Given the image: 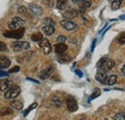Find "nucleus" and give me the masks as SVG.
<instances>
[{
  "mask_svg": "<svg viewBox=\"0 0 125 120\" xmlns=\"http://www.w3.org/2000/svg\"><path fill=\"white\" fill-rule=\"evenodd\" d=\"M13 110L11 108H3L1 110H0V115L4 116V115H10V114H13Z\"/></svg>",
  "mask_w": 125,
  "mask_h": 120,
  "instance_id": "24",
  "label": "nucleus"
},
{
  "mask_svg": "<svg viewBox=\"0 0 125 120\" xmlns=\"http://www.w3.org/2000/svg\"><path fill=\"white\" fill-rule=\"evenodd\" d=\"M28 8H29V10L31 11L33 14H35L36 15H42L43 14V11H42V9L40 7V6H38V5H36V4H29L28 5Z\"/></svg>",
  "mask_w": 125,
  "mask_h": 120,
  "instance_id": "11",
  "label": "nucleus"
},
{
  "mask_svg": "<svg viewBox=\"0 0 125 120\" xmlns=\"http://www.w3.org/2000/svg\"><path fill=\"white\" fill-rule=\"evenodd\" d=\"M51 103H52L53 105H55L56 107H60L61 104H62L60 98H59L58 96H56V95H53V96L51 97Z\"/></svg>",
  "mask_w": 125,
  "mask_h": 120,
  "instance_id": "26",
  "label": "nucleus"
},
{
  "mask_svg": "<svg viewBox=\"0 0 125 120\" xmlns=\"http://www.w3.org/2000/svg\"><path fill=\"white\" fill-rule=\"evenodd\" d=\"M115 120H125L124 112H121V113H117V114H115Z\"/></svg>",
  "mask_w": 125,
  "mask_h": 120,
  "instance_id": "31",
  "label": "nucleus"
},
{
  "mask_svg": "<svg viewBox=\"0 0 125 120\" xmlns=\"http://www.w3.org/2000/svg\"><path fill=\"white\" fill-rule=\"evenodd\" d=\"M66 108H67V110L70 111V112L76 111L78 110V104H77L76 100H74L71 97L66 99Z\"/></svg>",
  "mask_w": 125,
  "mask_h": 120,
  "instance_id": "8",
  "label": "nucleus"
},
{
  "mask_svg": "<svg viewBox=\"0 0 125 120\" xmlns=\"http://www.w3.org/2000/svg\"><path fill=\"white\" fill-rule=\"evenodd\" d=\"M42 32L45 36H52L55 33V28L54 26H44L42 28Z\"/></svg>",
  "mask_w": 125,
  "mask_h": 120,
  "instance_id": "19",
  "label": "nucleus"
},
{
  "mask_svg": "<svg viewBox=\"0 0 125 120\" xmlns=\"http://www.w3.org/2000/svg\"><path fill=\"white\" fill-rule=\"evenodd\" d=\"M95 42H96V40H94V42H93V45H92V51H94V46H95Z\"/></svg>",
  "mask_w": 125,
  "mask_h": 120,
  "instance_id": "37",
  "label": "nucleus"
},
{
  "mask_svg": "<svg viewBox=\"0 0 125 120\" xmlns=\"http://www.w3.org/2000/svg\"><path fill=\"white\" fill-rule=\"evenodd\" d=\"M121 3H122V0H114L112 3V10L113 11L118 10L121 6Z\"/></svg>",
  "mask_w": 125,
  "mask_h": 120,
  "instance_id": "23",
  "label": "nucleus"
},
{
  "mask_svg": "<svg viewBox=\"0 0 125 120\" xmlns=\"http://www.w3.org/2000/svg\"><path fill=\"white\" fill-rule=\"evenodd\" d=\"M30 48V43L27 41H15L12 43V49L15 52H19L22 50H27Z\"/></svg>",
  "mask_w": 125,
  "mask_h": 120,
  "instance_id": "5",
  "label": "nucleus"
},
{
  "mask_svg": "<svg viewBox=\"0 0 125 120\" xmlns=\"http://www.w3.org/2000/svg\"><path fill=\"white\" fill-rule=\"evenodd\" d=\"M54 49H55V52L58 55H61V54H63L67 50V46L64 44V43H60L59 42V43L54 45Z\"/></svg>",
  "mask_w": 125,
  "mask_h": 120,
  "instance_id": "13",
  "label": "nucleus"
},
{
  "mask_svg": "<svg viewBox=\"0 0 125 120\" xmlns=\"http://www.w3.org/2000/svg\"><path fill=\"white\" fill-rule=\"evenodd\" d=\"M42 23H43L44 26H54V25H55V21H54L52 18H50V17L43 18Z\"/></svg>",
  "mask_w": 125,
  "mask_h": 120,
  "instance_id": "25",
  "label": "nucleus"
},
{
  "mask_svg": "<svg viewBox=\"0 0 125 120\" xmlns=\"http://www.w3.org/2000/svg\"><path fill=\"white\" fill-rule=\"evenodd\" d=\"M80 120H85V119H80Z\"/></svg>",
  "mask_w": 125,
  "mask_h": 120,
  "instance_id": "40",
  "label": "nucleus"
},
{
  "mask_svg": "<svg viewBox=\"0 0 125 120\" xmlns=\"http://www.w3.org/2000/svg\"><path fill=\"white\" fill-rule=\"evenodd\" d=\"M21 92V89L18 86H12L10 87L8 90L5 91L4 93V97L7 99H14L17 97Z\"/></svg>",
  "mask_w": 125,
  "mask_h": 120,
  "instance_id": "3",
  "label": "nucleus"
},
{
  "mask_svg": "<svg viewBox=\"0 0 125 120\" xmlns=\"http://www.w3.org/2000/svg\"><path fill=\"white\" fill-rule=\"evenodd\" d=\"M61 25H62V28H64L65 30L67 31H72L77 27L76 23H74L70 19H62V21H61Z\"/></svg>",
  "mask_w": 125,
  "mask_h": 120,
  "instance_id": "7",
  "label": "nucleus"
},
{
  "mask_svg": "<svg viewBox=\"0 0 125 120\" xmlns=\"http://www.w3.org/2000/svg\"><path fill=\"white\" fill-rule=\"evenodd\" d=\"M59 60L62 63H67V62H69L71 60V56L68 55V54H64V53L61 54L60 57H59Z\"/></svg>",
  "mask_w": 125,
  "mask_h": 120,
  "instance_id": "20",
  "label": "nucleus"
},
{
  "mask_svg": "<svg viewBox=\"0 0 125 120\" xmlns=\"http://www.w3.org/2000/svg\"><path fill=\"white\" fill-rule=\"evenodd\" d=\"M25 33V28L24 27H20L18 29L16 30H11V31H6L3 36L5 38H8V39H16V40H19L23 37Z\"/></svg>",
  "mask_w": 125,
  "mask_h": 120,
  "instance_id": "2",
  "label": "nucleus"
},
{
  "mask_svg": "<svg viewBox=\"0 0 125 120\" xmlns=\"http://www.w3.org/2000/svg\"><path fill=\"white\" fill-rule=\"evenodd\" d=\"M8 75H9V74H8L7 72H3L2 69H0V77H2V76H6V77H7Z\"/></svg>",
  "mask_w": 125,
  "mask_h": 120,
  "instance_id": "35",
  "label": "nucleus"
},
{
  "mask_svg": "<svg viewBox=\"0 0 125 120\" xmlns=\"http://www.w3.org/2000/svg\"><path fill=\"white\" fill-rule=\"evenodd\" d=\"M106 78H107V72H104L103 70L98 69V71H97V73H96V75H95V79H96L98 82L104 84Z\"/></svg>",
  "mask_w": 125,
  "mask_h": 120,
  "instance_id": "15",
  "label": "nucleus"
},
{
  "mask_svg": "<svg viewBox=\"0 0 125 120\" xmlns=\"http://www.w3.org/2000/svg\"><path fill=\"white\" fill-rule=\"evenodd\" d=\"M11 86H12V81L7 78L0 81V90H2V91H6Z\"/></svg>",
  "mask_w": 125,
  "mask_h": 120,
  "instance_id": "12",
  "label": "nucleus"
},
{
  "mask_svg": "<svg viewBox=\"0 0 125 120\" xmlns=\"http://www.w3.org/2000/svg\"><path fill=\"white\" fill-rule=\"evenodd\" d=\"M115 65V60H112V59H109V58H102V59H100L99 61L97 62L98 69H101L104 72L110 71Z\"/></svg>",
  "mask_w": 125,
  "mask_h": 120,
  "instance_id": "1",
  "label": "nucleus"
},
{
  "mask_svg": "<svg viewBox=\"0 0 125 120\" xmlns=\"http://www.w3.org/2000/svg\"><path fill=\"white\" fill-rule=\"evenodd\" d=\"M67 6V0H58L57 1V8L59 10H64Z\"/></svg>",
  "mask_w": 125,
  "mask_h": 120,
  "instance_id": "22",
  "label": "nucleus"
},
{
  "mask_svg": "<svg viewBox=\"0 0 125 120\" xmlns=\"http://www.w3.org/2000/svg\"><path fill=\"white\" fill-rule=\"evenodd\" d=\"M10 107L16 109L17 110H20L23 109V103L20 102V101H18V100H14V101H12L10 103Z\"/></svg>",
  "mask_w": 125,
  "mask_h": 120,
  "instance_id": "18",
  "label": "nucleus"
},
{
  "mask_svg": "<svg viewBox=\"0 0 125 120\" xmlns=\"http://www.w3.org/2000/svg\"><path fill=\"white\" fill-rule=\"evenodd\" d=\"M54 72V66L53 65H48L47 67H45L41 73H40V78L42 80H45L47 78H49L50 75Z\"/></svg>",
  "mask_w": 125,
  "mask_h": 120,
  "instance_id": "9",
  "label": "nucleus"
},
{
  "mask_svg": "<svg viewBox=\"0 0 125 120\" xmlns=\"http://www.w3.org/2000/svg\"><path fill=\"white\" fill-rule=\"evenodd\" d=\"M100 90L99 89H95V90H94V92H93V94L91 95V97L89 98V100L91 101V100H93V99H94V98H96V97H98L99 95H100Z\"/></svg>",
  "mask_w": 125,
  "mask_h": 120,
  "instance_id": "27",
  "label": "nucleus"
},
{
  "mask_svg": "<svg viewBox=\"0 0 125 120\" xmlns=\"http://www.w3.org/2000/svg\"><path fill=\"white\" fill-rule=\"evenodd\" d=\"M37 107H38V104H37V103H34V104H32V105L30 106V107H29V108H28V109H27L25 111H24L23 115H24V116H27V115H28V113H29L31 110H33L34 109H36Z\"/></svg>",
  "mask_w": 125,
  "mask_h": 120,
  "instance_id": "28",
  "label": "nucleus"
},
{
  "mask_svg": "<svg viewBox=\"0 0 125 120\" xmlns=\"http://www.w3.org/2000/svg\"><path fill=\"white\" fill-rule=\"evenodd\" d=\"M78 15V12L74 9H68L66 10V12L63 13V16L66 18V19H72V18H75L76 16Z\"/></svg>",
  "mask_w": 125,
  "mask_h": 120,
  "instance_id": "14",
  "label": "nucleus"
},
{
  "mask_svg": "<svg viewBox=\"0 0 125 120\" xmlns=\"http://www.w3.org/2000/svg\"><path fill=\"white\" fill-rule=\"evenodd\" d=\"M116 81H117V76L114 74V75H111L109 77H107L104 84H107L108 86H113V85H115L116 83Z\"/></svg>",
  "mask_w": 125,
  "mask_h": 120,
  "instance_id": "17",
  "label": "nucleus"
},
{
  "mask_svg": "<svg viewBox=\"0 0 125 120\" xmlns=\"http://www.w3.org/2000/svg\"><path fill=\"white\" fill-rule=\"evenodd\" d=\"M79 1H81V0H72V2H73V3H78Z\"/></svg>",
  "mask_w": 125,
  "mask_h": 120,
  "instance_id": "39",
  "label": "nucleus"
},
{
  "mask_svg": "<svg viewBox=\"0 0 125 120\" xmlns=\"http://www.w3.org/2000/svg\"><path fill=\"white\" fill-rule=\"evenodd\" d=\"M56 40H57V41H58V42H60V43H63V42L66 40V37H64V36H58Z\"/></svg>",
  "mask_w": 125,
  "mask_h": 120,
  "instance_id": "32",
  "label": "nucleus"
},
{
  "mask_svg": "<svg viewBox=\"0 0 125 120\" xmlns=\"http://www.w3.org/2000/svg\"><path fill=\"white\" fill-rule=\"evenodd\" d=\"M92 5V1L91 0H81L78 2L79 10H80V14H83L88 8H90Z\"/></svg>",
  "mask_w": 125,
  "mask_h": 120,
  "instance_id": "10",
  "label": "nucleus"
},
{
  "mask_svg": "<svg viewBox=\"0 0 125 120\" xmlns=\"http://www.w3.org/2000/svg\"><path fill=\"white\" fill-rule=\"evenodd\" d=\"M75 73H76L79 77H82V76H83V73H82L81 71H79V70H75Z\"/></svg>",
  "mask_w": 125,
  "mask_h": 120,
  "instance_id": "36",
  "label": "nucleus"
},
{
  "mask_svg": "<svg viewBox=\"0 0 125 120\" xmlns=\"http://www.w3.org/2000/svg\"><path fill=\"white\" fill-rule=\"evenodd\" d=\"M18 13L24 15L25 16H27V15H28V13H27V8H25L24 6L19 7V8H18ZM27 17H28V16H27Z\"/></svg>",
  "mask_w": 125,
  "mask_h": 120,
  "instance_id": "29",
  "label": "nucleus"
},
{
  "mask_svg": "<svg viewBox=\"0 0 125 120\" xmlns=\"http://www.w3.org/2000/svg\"><path fill=\"white\" fill-rule=\"evenodd\" d=\"M6 50H7V45L4 42L0 41V51H6Z\"/></svg>",
  "mask_w": 125,
  "mask_h": 120,
  "instance_id": "33",
  "label": "nucleus"
},
{
  "mask_svg": "<svg viewBox=\"0 0 125 120\" xmlns=\"http://www.w3.org/2000/svg\"><path fill=\"white\" fill-rule=\"evenodd\" d=\"M40 42V47H41V49L43 51V53L45 54V55H48V54H50L51 53V51H52V46H51V43L49 42V40H47V39H42L41 41H39Z\"/></svg>",
  "mask_w": 125,
  "mask_h": 120,
  "instance_id": "6",
  "label": "nucleus"
},
{
  "mask_svg": "<svg viewBox=\"0 0 125 120\" xmlns=\"http://www.w3.org/2000/svg\"><path fill=\"white\" fill-rule=\"evenodd\" d=\"M25 24H26V21H25L24 19L16 16V17H14V18L9 22L8 26H9V28H10L11 30H16V29H18V28H20V27H23Z\"/></svg>",
  "mask_w": 125,
  "mask_h": 120,
  "instance_id": "4",
  "label": "nucleus"
},
{
  "mask_svg": "<svg viewBox=\"0 0 125 120\" xmlns=\"http://www.w3.org/2000/svg\"><path fill=\"white\" fill-rule=\"evenodd\" d=\"M19 69H20V67L19 66H14L11 70H10V73H15V72H18L19 71Z\"/></svg>",
  "mask_w": 125,
  "mask_h": 120,
  "instance_id": "34",
  "label": "nucleus"
},
{
  "mask_svg": "<svg viewBox=\"0 0 125 120\" xmlns=\"http://www.w3.org/2000/svg\"><path fill=\"white\" fill-rule=\"evenodd\" d=\"M42 39H43V36H42V33H36V34H33L31 37V40H33V41H35V42H39V41H41Z\"/></svg>",
  "mask_w": 125,
  "mask_h": 120,
  "instance_id": "21",
  "label": "nucleus"
},
{
  "mask_svg": "<svg viewBox=\"0 0 125 120\" xmlns=\"http://www.w3.org/2000/svg\"><path fill=\"white\" fill-rule=\"evenodd\" d=\"M117 41L120 43V44H124V42H125V37H124V33L122 32L121 34H120V36L118 37V40H117Z\"/></svg>",
  "mask_w": 125,
  "mask_h": 120,
  "instance_id": "30",
  "label": "nucleus"
},
{
  "mask_svg": "<svg viewBox=\"0 0 125 120\" xmlns=\"http://www.w3.org/2000/svg\"><path fill=\"white\" fill-rule=\"evenodd\" d=\"M11 65V60H9L6 56H1L0 57V68L4 69V68H8Z\"/></svg>",
  "mask_w": 125,
  "mask_h": 120,
  "instance_id": "16",
  "label": "nucleus"
},
{
  "mask_svg": "<svg viewBox=\"0 0 125 120\" xmlns=\"http://www.w3.org/2000/svg\"><path fill=\"white\" fill-rule=\"evenodd\" d=\"M121 72H122V74L124 75V64H123L122 67H121Z\"/></svg>",
  "mask_w": 125,
  "mask_h": 120,
  "instance_id": "38",
  "label": "nucleus"
}]
</instances>
